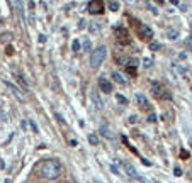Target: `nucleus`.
Masks as SVG:
<instances>
[{"label": "nucleus", "mask_w": 192, "mask_h": 183, "mask_svg": "<svg viewBox=\"0 0 192 183\" xmlns=\"http://www.w3.org/2000/svg\"><path fill=\"white\" fill-rule=\"evenodd\" d=\"M39 175L48 180H55L61 175V163L58 159H46L39 165Z\"/></svg>", "instance_id": "nucleus-1"}, {"label": "nucleus", "mask_w": 192, "mask_h": 183, "mask_svg": "<svg viewBox=\"0 0 192 183\" xmlns=\"http://www.w3.org/2000/svg\"><path fill=\"white\" fill-rule=\"evenodd\" d=\"M106 56H107V48L106 46H97V48L90 53V66L92 68H99V66L104 63Z\"/></svg>", "instance_id": "nucleus-2"}, {"label": "nucleus", "mask_w": 192, "mask_h": 183, "mask_svg": "<svg viewBox=\"0 0 192 183\" xmlns=\"http://www.w3.org/2000/svg\"><path fill=\"white\" fill-rule=\"evenodd\" d=\"M151 92H153V95H155L156 98H167V100L172 98V93H170L162 83H156V81L151 83Z\"/></svg>", "instance_id": "nucleus-3"}, {"label": "nucleus", "mask_w": 192, "mask_h": 183, "mask_svg": "<svg viewBox=\"0 0 192 183\" xmlns=\"http://www.w3.org/2000/svg\"><path fill=\"white\" fill-rule=\"evenodd\" d=\"M114 34H116V37H118V41L121 44H129V43H131L126 27H116L114 29Z\"/></svg>", "instance_id": "nucleus-4"}, {"label": "nucleus", "mask_w": 192, "mask_h": 183, "mask_svg": "<svg viewBox=\"0 0 192 183\" xmlns=\"http://www.w3.org/2000/svg\"><path fill=\"white\" fill-rule=\"evenodd\" d=\"M87 10H89L90 14H94V15L102 14V12H104V2H102V0H90Z\"/></svg>", "instance_id": "nucleus-5"}, {"label": "nucleus", "mask_w": 192, "mask_h": 183, "mask_svg": "<svg viewBox=\"0 0 192 183\" xmlns=\"http://www.w3.org/2000/svg\"><path fill=\"white\" fill-rule=\"evenodd\" d=\"M138 34H140L141 39H151V37H153V31H151V27L146 26V24H140V22H138Z\"/></svg>", "instance_id": "nucleus-6"}, {"label": "nucleus", "mask_w": 192, "mask_h": 183, "mask_svg": "<svg viewBox=\"0 0 192 183\" xmlns=\"http://www.w3.org/2000/svg\"><path fill=\"white\" fill-rule=\"evenodd\" d=\"M99 88H101V92H104V93H111L112 92V83L107 80L106 76H101L99 78Z\"/></svg>", "instance_id": "nucleus-7"}, {"label": "nucleus", "mask_w": 192, "mask_h": 183, "mask_svg": "<svg viewBox=\"0 0 192 183\" xmlns=\"http://www.w3.org/2000/svg\"><path fill=\"white\" fill-rule=\"evenodd\" d=\"M5 85L7 86H9V90L12 92V93H14L15 95V97H17L19 98V100L20 102H26V95H24L22 93V92H20V88H19V86H15L14 85V83H10V81H5Z\"/></svg>", "instance_id": "nucleus-8"}, {"label": "nucleus", "mask_w": 192, "mask_h": 183, "mask_svg": "<svg viewBox=\"0 0 192 183\" xmlns=\"http://www.w3.org/2000/svg\"><path fill=\"white\" fill-rule=\"evenodd\" d=\"M136 102H138V105H140V109L150 110V102H148V98L145 97L143 93H136Z\"/></svg>", "instance_id": "nucleus-9"}, {"label": "nucleus", "mask_w": 192, "mask_h": 183, "mask_svg": "<svg viewBox=\"0 0 192 183\" xmlns=\"http://www.w3.org/2000/svg\"><path fill=\"white\" fill-rule=\"evenodd\" d=\"M15 5V10H17V15L20 17V22H26V17H24V5H22V0H12Z\"/></svg>", "instance_id": "nucleus-10"}, {"label": "nucleus", "mask_w": 192, "mask_h": 183, "mask_svg": "<svg viewBox=\"0 0 192 183\" xmlns=\"http://www.w3.org/2000/svg\"><path fill=\"white\" fill-rule=\"evenodd\" d=\"M123 168H124V173H126L129 178H136V176H138V175H136V170H134V166H133V165L124 163V165H123Z\"/></svg>", "instance_id": "nucleus-11"}, {"label": "nucleus", "mask_w": 192, "mask_h": 183, "mask_svg": "<svg viewBox=\"0 0 192 183\" xmlns=\"http://www.w3.org/2000/svg\"><path fill=\"white\" fill-rule=\"evenodd\" d=\"M129 60H131L129 56H121V55H116V63L121 65V66H128Z\"/></svg>", "instance_id": "nucleus-12"}, {"label": "nucleus", "mask_w": 192, "mask_h": 183, "mask_svg": "<svg viewBox=\"0 0 192 183\" xmlns=\"http://www.w3.org/2000/svg\"><path fill=\"white\" fill-rule=\"evenodd\" d=\"M92 100H94V103H95V107H97L99 110H101L102 107H104V105H102V100H101V97H99V95L95 93V90L92 92Z\"/></svg>", "instance_id": "nucleus-13"}, {"label": "nucleus", "mask_w": 192, "mask_h": 183, "mask_svg": "<svg viewBox=\"0 0 192 183\" xmlns=\"http://www.w3.org/2000/svg\"><path fill=\"white\" fill-rule=\"evenodd\" d=\"M165 36L167 37H168V39H177V37H178V31H177V29H167V31H165Z\"/></svg>", "instance_id": "nucleus-14"}, {"label": "nucleus", "mask_w": 192, "mask_h": 183, "mask_svg": "<svg viewBox=\"0 0 192 183\" xmlns=\"http://www.w3.org/2000/svg\"><path fill=\"white\" fill-rule=\"evenodd\" d=\"M112 78H114V81H116V83H119V85H124V83H126V78H124L121 73H118V71L112 73Z\"/></svg>", "instance_id": "nucleus-15"}, {"label": "nucleus", "mask_w": 192, "mask_h": 183, "mask_svg": "<svg viewBox=\"0 0 192 183\" xmlns=\"http://www.w3.org/2000/svg\"><path fill=\"white\" fill-rule=\"evenodd\" d=\"M101 132H102L104 137H107V139H112V137H114V134L111 132V129L107 127V126H102V127H101Z\"/></svg>", "instance_id": "nucleus-16"}, {"label": "nucleus", "mask_w": 192, "mask_h": 183, "mask_svg": "<svg viewBox=\"0 0 192 183\" xmlns=\"http://www.w3.org/2000/svg\"><path fill=\"white\" fill-rule=\"evenodd\" d=\"M102 29V26H101V22H90V32L92 34H95V32H99Z\"/></svg>", "instance_id": "nucleus-17"}, {"label": "nucleus", "mask_w": 192, "mask_h": 183, "mask_svg": "<svg viewBox=\"0 0 192 183\" xmlns=\"http://www.w3.org/2000/svg\"><path fill=\"white\" fill-rule=\"evenodd\" d=\"M109 9H111L112 12H116V10L119 9V3L116 2V0H111V2H109Z\"/></svg>", "instance_id": "nucleus-18"}, {"label": "nucleus", "mask_w": 192, "mask_h": 183, "mask_svg": "<svg viewBox=\"0 0 192 183\" xmlns=\"http://www.w3.org/2000/svg\"><path fill=\"white\" fill-rule=\"evenodd\" d=\"M148 48L151 49V51H156V49H160V43H156V41H151Z\"/></svg>", "instance_id": "nucleus-19"}, {"label": "nucleus", "mask_w": 192, "mask_h": 183, "mask_svg": "<svg viewBox=\"0 0 192 183\" xmlns=\"http://www.w3.org/2000/svg\"><path fill=\"white\" fill-rule=\"evenodd\" d=\"M72 49H73V51H80V41H78V39H73Z\"/></svg>", "instance_id": "nucleus-20"}, {"label": "nucleus", "mask_w": 192, "mask_h": 183, "mask_svg": "<svg viewBox=\"0 0 192 183\" xmlns=\"http://www.w3.org/2000/svg\"><path fill=\"white\" fill-rule=\"evenodd\" d=\"M89 141H90V144H94V146H97V143H99V137L95 136V134H90V136H89Z\"/></svg>", "instance_id": "nucleus-21"}, {"label": "nucleus", "mask_w": 192, "mask_h": 183, "mask_svg": "<svg viewBox=\"0 0 192 183\" xmlns=\"http://www.w3.org/2000/svg\"><path fill=\"white\" fill-rule=\"evenodd\" d=\"M173 68H175V70H177V73H180V75H182V76H184V75H185V68H182V66H180V65H173Z\"/></svg>", "instance_id": "nucleus-22"}, {"label": "nucleus", "mask_w": 192, "mask_h": 183, "mask_svg": "<svg viewBox=\"0 0 192 183\" xmlns=\"http://www.w3.org/2000/svg\"><path fill=\"white\" fill-rule=\"evenodd\" d=\"M82 48H83V51H89V49H90V41L85 39V41L82 43Z\"/></svg>", "instance_id": "nucleus-23"}, {"label": "nucleus", "mask_w": 192, "mask_h": 183, "mask_svg": "<svg viewBox=\"0 0 192 183\" xmlns=\"http://www.w3.org/2000/svg\"><path fill=\"white\" fill-rule=\"evenodd\" d=\"M185 48L189 49V51H192V37H187L185 39Z\"/></svg>", "instance_id": "nucleus-24"}, {"label": "nucleus", "mask_w": 192, "mask_h": 183, "mask_svg": "<svg viewBox=\"0 0 192 183\" xmlns=\"http://www.w3.org/2000/svg\"><path fill=\"white\" fill-rule=\"evenodd\" d=\"M126 70H128V73H129V75H133V76H134V75H136V70H134V66L128 65V66H126Z\"/></svg>", "instance_id": "nucleus-25"}, {"label": "nucleus", "mask_w": 192, "mask_h": 183, "mask_svg": "<svg viewBox=\"0 0 192 183\" xmlns=\"http://www.w3.org/2000/svg\"><path fill=\"white\" fill-rule=\"evenodd\" d=\"M151 65L153 63H151V60H150V58H145V60H143V66H145V68H150Z\"/></svg>", "instance_id": "nucleus-26"}, {"label": "nucleus", "mask_w": 192, "mask_h": 183, "mask_svg": "<svg viewBox=\"0 0 192 183\" xmlns=\"http://www.w3.org/2000/svg\"><path fill=\"white\" fill-rule=\"evenodd\" d=\"M109 170H111L112 173H116V175H121V173H119V170H118V166H116V165H109Z\"/></svg>", "instance_id": "nucleus-27"}, {"label": "nucleus", "mask_w": 192, "mask_h": 183, "mask_svg": "<svg viewBox=\"0 0 192 183\" xmlns=\"http://www.w3.org/2000/svg\"><path fill=\"white\" fill-rule=\"evenodd\" d=\"M116 98H118V102H119V103H128V98H126V97H123V95H118Z\"/></svg>", "instance_id": "nucleus-28"}, {"label": "nucleus", "mask_w": 192, "mask_h": 183, "mask_svg": "<svg viewBox=\"0 0 192 183\" xmlns=\"http://www.w3.org/2000/svg\"><path fill=\"white\" fill-rule=\"evenodd\" d=\"M155 120H156V114H155V112H151V114L148 115V122H155Z\"/></svg>", "instance_id": "nucleus-29"}, {"label": "nucleus", "mask_w": 192, "mask_h": 183, "mask_svg": "<svg viewBox=\"0 0 192 183\" xmlns=\"http://www.w3.org/2000/svg\"><path fill=\"white\" fill-rule=\"evenodd\" d=\"M173 175H175V176H180V175H182V170L178 168V166H175V168H173Z\"/></svg>", "instance_id": "nucleus-30"}, {"label": "nucleus", "mask_w": 192, "mask_h": 183, "mask_svg": "<svg viewBox=\"0 0 192 183\" xmlns=\"http://www.w3.org/2000/svg\"><path fill=\"white\" fill-rule=\"evenodd\" d=\"M29 124H31L32 131H34V132H37V126H36V124H34V120H29Z\"/></svg>", "instance_id": "nucleus-31"}, {"label": "nucleus", "mask_w": 192, "mask_h": 183, "mask_svg": "<svg viewBox=\"0 0 192 183\" xmlns=\"http://www.w3.org/2000/svg\"><path fill=\"white\" fill-rule=\"evenodd\" d=\"M37 41H39L41 44H43V43H46V36H44V34H39V39H37Z\"/></svg>", "instance_id": "nucleus-32"}, {"label": "nucleus", "mask_w": 192, "mask_h": 183, "mask_svg": "<svg viewBox=\"0 0 192 183\" xmlns=\"http://www.w3.org/2000/svg\"><path fill=\"white\" fill-rule=\"evenodd\" d=\"M129 122L134 124V122H136V115H131V117H129Z\"/></svg>", "instance_id": "nucleus-33"}, {"label": "nucleus", "mask_w": 192, "mask_h": 183, "mask_svg": "<svg viewBox=\"0 0 192 183\" xmlns=\"http://www.w3.org/2000/svg\"><path fill=\"white\" fill-rule=\"evenodd\" d=\"M87 26V22H85V19H80V27H85Z\"/></svg>", "instance_id": "nucleus-34"}, {"label": "nucleus", "mask_w": 192, "mask_h": 183, "mask_svg": "<svg viewBox=\"0 0 192 183\" xmlns=\"http://www.w3.org/2000/svg\"><path fill=\"white\" fill-rule=\"evenodd\" d=\"M170 2H172L173 5H178V0H170Z\"/></svg>", "instance_id": "nucleus-35"}, {"label": "nucleus", "mask_w": 192, "mask_h": 183, "mask_svg": "<svg viewBox=\"0 0 192 183\" xmlns=\"http://www.w3.org/2000/svg\"><path fill=\"white\" fill-rule=\"evenodd\" d=\"M155 2H158V3H163V0H155Z\"/></svg>", "instance_id": "nucleus-36"}, {"label": "nucleus", "mask_w": 192, "mask_h": 183, "mask_svg": "<svg viewBox=\"0 0 192 183\" xmlns=\"http://www.w3.org/2000/svg\"><path fill=\"white\" fill-rule=\"evenodd\" d=\"M156 183H158V181H156Z\"/></svg>", "instance_id": "nucleus-37"}]
</instances>
